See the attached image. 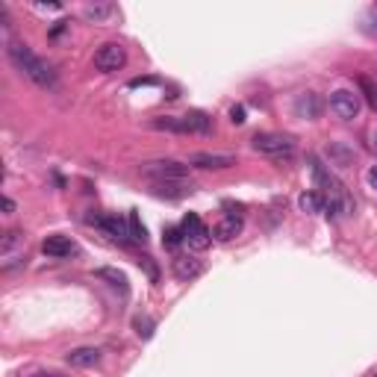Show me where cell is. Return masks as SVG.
<instances>
[{
    "instance_id": "obj_9",
    "label": "cell",
    "mask_w": 377,
    "mask_h": 377,
    "mask_svg": "<svg viewBox=\"0 0 377 377\" xmlns=\"http://www.w3.org/2000/svg\"><path fill=\"white\" fill-rule=\"evenodd\" d=\"M236 166L233 154H207V150H198V154L188 157V168H204V171H221Z\"/></svg>"
},
{
    "instance_id": "obj_12",
    "label": "cell",
    "mask_w": 377,
    "mask_h": 377,
    "mask_svg": "<svg viewBox=\"0 0 377 377\" xmlns=\"http://www.w3.org/2000/svg\"><path fill=\"white\" fill-rule=\"evenodd\" d=\"M42 250H45L50 259H65V257L77 254V245H74L68 236H47L45 242H42Z\"/></svg>"
},
{
    "instance_id": "obj_17",
    "label": "cell",
    "mask_w": 377,
    "mask_h": 377,
    "mask_svg": "<svg viewBox=\"0 0 377 377\" xmlns=\"http://www.w3.org/2000/svg\"><path fill=\"white\" fill-rule=\"evenodd\" d=\"M112 15H115V6H112V3H92V6H86V18H92V21H109Z\"/></svg>"
},
{
    "instance_id": "obj_8",
    "label": "cell",
    "mask_w": 377,
    "mask_h": 377,
    "mask_svg": "<svg viewBox=\"0 0 377 377\" xmlns=\"http://www.w3.org/2000/svg\"><path fill=\"white\" fill-rule=\"evenodd\" d=\"M330 109L342 121H354L360 115V109H362V100H360L357 92H351V89H336V92H330Z\"/></svg>"
},
{
    "instance_id": "obj_5",
    "label": "cell",
    "mask_w": 377,
    "mask_h": 377,
    "mask_svg": "<svg viewBox=\"0 0 377 377\" xmlns=\"http://www.w3.org/2000/svg\"><path fill=\"white\" fill-rule=\"evenodd\" d=\"M250 147L257 154H266V157H292L295 154V139L292 136H283V133H257L250 139Z\"/></svg>"
},
{
    "instance_id": "obj_19",
    "label": "cell",
    "mask_w": 377,
    "mask_h": 377,
    "mask_svg": "<svg viewBox=\"0 0 377 377\" xmlns=\"http://www.w3.org/2000/svg\"><path fill=\"white\" fill-rule=\"evenodd\" d=\"M183 242H186V236H183L180 227H166L162 230V245H166L168 250H177Z\"/></svg>"
},
{
    "instance_id": "obj_10",
    "label": "cell",
    "mask_w": 377,
    "mask_h": 377,
    "mask_svg": "<svg viewBox=\"0 0 377 377\" xmlns=\"http://www.w3.org/2000/svg\"><path fill=\"white\" fill-rule=\"evenodd\" d=\"M95 224L109 239H115V242H121V245H130L133 242V239H130V224H124L118 216H100V218H95Z\"/></svg>"
},
{
    "instance_id": "obj_27",
    "label": "cell",
    "mask_w": 377,
    "mask_h": 377,
    "mask_svg": "<svg viewBox=\"0 0 377 377\" xmlns=\"http://www.w3.org/2000/svg\"><path fill=\"white\" fill-rule=\"evenodd\" d=\"M3 209H6V216H12V212H15V200H12V198H3Z\"/></svg>"
},
{
    "instance_id": "obj_13",
    "label": "cell",
    "mask_w": 377,
    "mask_h": 377,
    "mask_svg": "<svg viewBox=\"0 0 377 377\" xmlns=\"http://www.w3.org/2000/svg\"><path fill=\"white\" fill-rule=\"evenodd\" d=\"M65 360L74 369H92L100 362V348H74V351H68Z\"/></svg>"
},
{
    "instance_id": "obj_30",
    "label": "cell",
    "mask_w": 377,
    "mask_h": 377,
    "mask_svg": "<svg viewBox=\"0 0 377 377\" xmlns=\"http://www.w3.org/2000/svg\"><path fill=\"white\" fill-rule=\"evenodd\" d=\"M374 147H377V133H374Z\"/></svg>"
},
{
    "instance_id": "obj_11",
    "label": "cell",
    "mask_w": 377,
    "mask_h": 377,
    "mask_svg": "<svg viewBox=\"0 0 377 377\" xmlns=\"http://www.w3.org/2000/svg\"><path fill=\"white\" fill-rule=\"evenodd\" d=\"M321 109H324V104H321V97H319L316 92H304V95L295 97V115H298V118L316 121V118L321 115Z\"/></svg>"
},
{
    "instance_id": "obj_15",
    "label": "cell",
    "mask_w": 377,
    "mask_h": 377,
    "mask_svg": "<svg viewBox=\"0 0 377 377\" xmlns=\"http://www.w3.org/2000/svg\"><path fill=\"white\" fill-rule=\"evenodd\" d=\"M171 271H174V278L177 280H192L200 274V262L192 259V257H174L171 259Z\"/></svg>"
},
{
    "instance_id": "obj_22",
    "label": "cell",
    "mask_w": 377,
    "mask_h": 377,
    "mask_svg": "<svg viewBox=\"0 0 377 377\" xmlns=\"http://www.w3.org/2000/svg\"><path fill=\"white\" fill-rule=\"evenodd\" d=\"M136 333H139L142 339H150V336H154V321H150L147 316L145 319H136Z\"/></svg>"
},
{
    "instance_id": "obj_6",
    "label": "cell",
    "mask_w": 377,
    "mask_h": 377,
    "mask_svg": "<svg viewBox=\"0 0 377 377\" xmlns=\"http://www.w3.org/2000/svg\"><path fill=\"white\" fill-rule=\"evenodd\" d=\"M180 230L186 236V245L192 250H207L212 245V230H207V224L200 221L198 212H188V216L183 218V224H180Z\"/></svg>"
},
{
    "instance_id": "obj_24",
    "label": "cell",
    "mask_w": 377,
    "mask_h": 377,
    "mask_svg": "<svg viewBox=\"0 0 377 377\" xmlns=\"http://www.w3.org/2000/svg\"><path fill=\"white\" fill-rule=\"evenodd\" d=\"M230 121H233V124H245V106H242V104L230 109Z\"/></svg>"
},
{
    "instance_id": "obj_23",
    "label": "cell",
    "mask_w": 377,
    "mask_h": 377,
    "mask_svg": "<svg viewBox=\"0 0 377 377\" xmlns=\"http://www.w3.org/2000/svg\"><path fill=\"white\" fill-rule=\"evenodd\" d=\"M360 86H362V92H366V97H369V104L377 109V89H374V83L369 80V77H360Z\"/></svg>"
},
{
    "instance_id": "obj_28",
    "label": "cell",
    "mask_w": 377,
    "mask_h": 377,
    "mask_svg": "<svg viewBox=\"0 0 377 377\" xmlns=\"http://www.w3.org/2000/svg\"><path fill=\"white\" fill-rule=\"evenodd\" d=\"M369 186H371L374 192H377V166H374V168L369 171Z\"/></svg>"
},
{
    "instance_id": "obj_26",
    "label": "cell",
    "mask_w": 377,
    "mask_h": 377,
    "mask_svg": "<svg viewBox=\"0 0 377 377\" xmlns=\"http://www.w3.org/2000/svg\"><path fill=\"white\" fill-rule=\"evenodd\" d=\"M330 154H333V157H339V162H342V166H345V162H351V157H354V154H348V150H342L339 145H333V147H330Z\"/></svg>"
},
{
    "instance_id": "obj_18",
    "label": "cell",
    "mask_w": 377,
    "mask_h": 377,
    "mask_svg": "<svg viewBox=\"0 0 377 377\" xmlns=\"http://www.w3.org/2000/svg\"><path fill=\"white\" fill-rule=\"evenodd\" d=\"M127 224H130V239H133V242H142V245H145L147 233H145V224L139 221V212H136V209H130V216H127Z\"/></svg>"
},
{
    "instance_id": "obj_25",
    "label": "cell",
    "mask_w": 377,
    "mask_h": 377,
    "mask_svg": "<svg viewBox=\"0 0 377 377\" xmlns=\"http://www.w3.org/2000/svg\"><path fill=\"white\" fill-rule=\"evenodd\" d=\"M139 266H145V268H147L150 280H157V278H159V271H157V266H154V262H150V257H142V259H139Z\"/></svg>"
},
{
    "instance_id": "obj_21",
    "label": "cell",
    "mask_w": 377,
    "mask_h": 377,
    "mask_svg": "<svg viewBox=\"0 0 377 377\" xmlns=\"http://www.w3.org/2000/svg\"><path fill=\"white\" fill-rule=\"evenodd\" d=\"M18 245L24 248V236H21L18 230H9V233L3 236V245H0V250H3V257L9 259V257H12V250H15Z\"/></svg>"
},
{
    "instance_id": "obj_29",
    "label": "cell",
    "mask_w": 377,
    "mask_h": 377,
    "mask_svg": "<svg viewBox=\"0 0 377 377\" xmlns=\"http://www.w3.org/2000/svg\"><path fill=\"white\" fill-rule=\"evenodd\" d=\"M33 377H62V374H33Z\"/></svg>"
},
{
    "instance_id": "obj_16",
    "label": "cell",
    "mask_w": 377,
    "mask_h": 377,
    "mask_svg": "<svg viewBox=\"0 0 377 377\" xmlns=\"http://www.w3.org/2000/svg\"><path fill=\"white\" fill-rule=\"evenodd\" d=\"M298 204H300V209H304L307 216H316V212L324 209V195L321 192H304L298 198Z\"/></svg>"
},
{
    "instance_id": "obj_20",
    "label": "cell",
    "mask_w": 377,
    "mask_h": 377,
    "mask_svg": "<svg viewBox=\"0 0 377 377\" xmlns=\"http://www.w3.org/2000/svg\"><path fill=\"white\" fill-rule=\"evenodd\" d=\"M97 278L100 280H112V286H118L124 295H127V278H124L121 271H115V268H97Z\"/></svg>"
},
{
    "instance_id": "obj_2",
    "label": "cell",
    "mask_w": 377,
    "mask_h": 377,
    "mask_svg": "<svg viewBox=\"0 0 377 377\" xmlns=\"http://www.w3.org/2000/svg\"><path fill=\"white\" fill-rule=\"evenodd\" d=\"M9 59H12V65H15L21 74H27L35 86H42V89H54L56 86V71L50 68L42 56H35L30 50V45L12 42L9 45Z\"/></svg>"
},
{
    "instance_id": "obj_14",
    "label": "cell",
    "mask_w": 377,
    "mask_h": 377,
    "mask_svg": "<svg viewBox=\"0 0 377 377\" xmlns=\"http://www.w3.org/2000/svg\"><path fill=\"white\" fill-rule=\"evenodd\" d=\"M239 233H242V216H227L212 227V239H218V242H230Z\"/></svg>"
},
{
    "instance_id": "obj_4",
    "label": "cell",
    "mask_w": 377,
    "mask_h": 377,
    "mask_svg": "<svg viewBox=\"0 0 377 377\" xmlns=\"http://www.w3.org/2000/svg\"><path fill=\"white\" fill-rule=\"evenodd\" d=\"M142 174L154 183H186L188 166H183L177 159H154V162H145Z\"/></svg>"
},
{
    "instance_id": "obj_1",
    "label": "cell",
    "mask_w": 377,
    "mask_h": 377,
    "mask_svg": "<svg viewBox=\"0 0 377 377\" xmlns=\"http://www.w3.org/2000/svg\"><path fill=\"white\" fill-rule=\"evenodd\" d=\"M310 166H312V180L319 183V188H324V207L330 209V216H354V198L348 195L345 183L316 157L310 159Z\"/></svg>"
},
{
    "instance_id": "obj_7",
    "label": "cell",
    "mask_w": 377,
    "mask_h": 377,
    "mask_svg": "<svg viewBox=\"0 0 377 377\" xmlns=\"http://www.w3.org/2000/svg\"><path fill=\"white\" fill-rule=\"evenodd\" d=\"M127 65V50H124L118 42H106L95 50V68L104 71V74H112V71H121Z\"/></svg>"
},
{
    "instance_id": "obj_3",
    "label": "cell",
    "mask_w": 377,
    "mask_h": 377,
    "mask_svg": "<svg viewBox=\"0 0 377 377\" xmlns=\"http://www.w3.org/2000/svg\"><path fill=\"white\" fill-rule=\"evenodd\" d=\"M154 130H168V133H198V136H209L212 133V118L207 112L192 109L186 115H166V118H154L150 121Z\"/></svg>"
}]
</instances>
